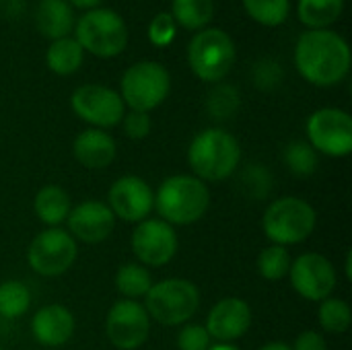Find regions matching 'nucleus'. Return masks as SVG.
Masks as SVG:
<instances>
[{"label":"nucleus","instance_id":"4","mask_svg":"<svg viewBox=\"0 0 352 350\" xmlns=\"http://www.w3.org/2000/svg\"><path fill=\"white\" fill-rule=\"evenodd\" d=\"M318 225V212L316 208L297 196H285L274 200L264 217H262V229L264 235L272 241V245H297L311 237Z\"/></svg>","mask_w":352,"mask_h":350},{"label":"nucleus","instance_id":"15","mask_svg":"<svg viewBox=\"0 0 352 350\" xmlns=\"http://www.w3.org/2000/svg\"><path fill=\"white\" fill-rule=\"evenodd\" d=\"M107 206L116 219L126 223H140L155 210V192L138 175H124L109 188Z\"/></svg>","mask_w":352,"mask_h":350},{"label":"nucleus","instance_id":"22","mask_svg":"<svg viewBox=\"0 0 352 350\" xmlns=\"http://www.w3.org/2000/svg\"><path fill=\"white\" fill-rule=\"evenodd\" d=\"M82 56H85V50L78 45L76 39L62 37V39L52 41V45L47 47L45 62H47V68L54 74L68 76V74H72V72H76L80 68Z\"/></svg>","mask_w":352,"mask_h":350},{"label":"nucleus","instance_id":"27","mask_svg":"<svg viewBox=\"0 0 352 350\" xmlns=\"http://www.w3.org/2000/svg\"><path fill=\"white\" fill-rule=\"evenodd\" d=\"M318 320H320V326L324 328V332H328V334H344L352 324L351 305L346 301H342V299L328 297V299H324L320 303Z\"/></svg>","mask_w":352,"mask_h":350},{"label":"nucleus","instance_id":"33","mask_svg":"<svg viewBox=\"0 0 352 350\" xmlns=\"http://www.w3.org/2000/svg\"><path fill=\"white\" fill-rule=\"evenodd\" d=\"M210 336L204 326L200 324H186L177 334V349L179 350H206L210 347Z\"/></svg>","mask_w":352,"mask_h":350},{"label":"nucleus","instance_id":"30","mask_svg":"<svg viewBox=\"0 0 352 350\" xmlns=\"http://www.w3.org/2000/svg\"><path fill=\"white\" fill-rule=\"evenodd\" d=\"M285 161L289 169L299 177H307L318 169V153L309 142L303 140H295L285 149Z\"/></svg>","mask_w":352,"mask_h":350},{"label":"nucleus","instance_id":"10","mask_svg":"<svg viewBox=\"0 0 352 350\" xmlns=\"http://www.w3.org/2000/svg\"><path fill=\"white\" fill-rule=\"evenodd\" d=\"M307 138L316 153L342 159L352 153V118L336 107H324L309 116Z\"/></svg>","mask_w":352,"mask_h":350},{"label":"nucleus","instance_id":"2","mask_svg":"<svg viewBox=\"0 0 352 350\" xmlns=\"http://www.w3.org/2000/svg\"><path fill=\"white\" fill-rule=\"evenodd\" d=\"M241 161V146L233 134L208 128L194 136L188 149V163L194 177L202 182H223L231 177Z\"/></svg>","mask_w":352,"mask_h":350},{"label":"nucleus","instance_id":"6","mask_svg":"<svg viewBox=\"0 0 352 350\" xmlns=\"http://www.w3.org/2000/svg\"><path fill=\"white\" fill-rule=\"evenodd\" d=\"M76 41L99 58H113L126 50L128 29L124 19L109 8H91L76 23Z\"/></svg>","mask_w":352,"mask_h":350},{"label":"nucleus","instance_id":"5","mask_svg":"<svg viewBox=\"0 0 352 350\" xmlns=\"http://www.w3.org/2000/svg\"><path fill=\"white\" fill-rule=\"evenodd\" d=\"M200 307V291L192 281L165 278L153 283L144 297V309L161 326H184Z\"/></svg>","mask_w":352,"mask_h":350},{"label":"nucleus","instance_id":"19","mask_svg":"<svg viewBox=\"0 0 352 350\" xmlns=\"http://www.w3.org/2000/svg\"><path fill=\"white\" fill-rule=\"evenodd\" d=\"M118 153L116 140L99 128L82 130L72 142L74 159L87 169H105L113 163Z\"/></svg>","mask_w":352,"mask_h":350},{"label":"nucleus","instance_id":"7","mask_svg":"<svg viewBox=\"0 0 352 350\" xmlns=\"http://www.w3.org/2000/svg\"><path fill=\"white\" fill-rule=\"evenodd\" d=\"M171 89V76L157 62H136L122 76V101L132 111H151L159 107Z\"/></svg>","mask_w":352,"mask_h":350},{"label":"nucleus","instance_id":"8","mask_svg":"<svg viewBox=\"0 0 352 350\" xmlns=\"http://www.w3.org/2000/svg\"><path fill=\"white\" fill-rule=\"evenodd\" d=\"M188 62L200 80L219 83L235 64V43L221 29H204L190 41Z\"/></svg>","mask_w":352,"mask_h":350},{"label":"nucleus","instance_id":"39","mask_svg":"<svg viewBox=\"0 0 352 350\" xmlns=\"http://www.w3.org/2000/svg\"><path fill=\"white\" fill-rule=\"evenodd\" d=\"M206 350H239V349H237V347H233V344H223V342H219V344L208 347Z\"/></svg>","mask_w":352,"mask_h":350},{"label":"nucleus","instance_id":"34","mask_svg":"<svg viewBox=\"0 0 352 350\" xmlns=\"http://www.w3.org/2000/svg\"><path fill=\"white\" fill-rule=\"evenodd\" d=\"M124 132L128 138L132 140H142L151 134V128H153V122H151V116L146 111H130V113H124Z\"/></svg>","mask_w":352,"mask_h":350},{"label":"nucleus","instance_id":"37","mask_svg":"<svg viewBox=\"0 0 352 350\" xmlns=\"http://www.w3.org/2000/svg\"><path fill=\"white\" fill-rule=\"evenodd\" d=\"M258 350H293L287 342H268L264 347H260Z\"/></svg>","mask_w":352,"mask_h":350},{"label":"nucleus","instance_id":"28","mask_svg":"<svg viewBox=\"0 0 352 350\" xmlns=\"http://www.w3.org/2000/svg\"><path fill=\"white\" fill-rule=\"evenodd\" d=\"M291 264H293L291 254L283 245H268L258 256V272H260V276L266 278V281H272V283L283 281L285 276H289Z\"/></svg>","mask_w":352,"mask_h":350},{"label":"nucleus","instance_id":"35","mask_svg":"<svg viewBox=\"0 0 352 350\" xmlns=\"http://www.w3.org/2000/svg\"><path fill=\"white\" fill-rule=\"evenodd\" d=\"M293 350H328L326 340L320 332L316 330H305L297 336L295 347H291Z\"/></svg>","mask_w":352,"mask_h":350},{"label":"nucleus","instance_id":"40","mask_svg":"<svg viewBox=\"0 0 352 350\" xmlns=\"http://www.w3.org/2000/svg\"><path fill=\"white\" fill-rule=\"evenodd\" d=\"M0 350H2V349H0Z\"/></svg>","mask_w":352,"mask_h":350},{"label":"nucleus","instance_id":"31","mask_svg":"<svg viewBox=\"0 0 352 350\" xmlns=\"http://www.w3.org/2000/svg\"><path fill=\"white\" fill-rule=\"evenodd\" d=\"M239 107V95L233 87L229 85H221L217 87L210 97H208V109L214 118L219 120H225V118H231Z\"/></svg>","mask_w":352,"mask_h":350},{"label":"nucleus","instance_id":"21","mask_svg":"<svg viewBox=\"0 0 352 350\" xmlns=\"http://www.w3.org/2000/svg\"><path fill=\"white\" fill-rule=\"evenodd\" d=\"M33 210L43 225L58 227L60 223H64L68 219V215L72 210V202H70V196L64 188L50 184V186H43L35 194Z\"/></svg>","mask_w":352,"mask_h":350},{"label":"nucleus","instance_id":"13","mask_svg":"<svg viewBox=\"0 0 352 350\" xmlns=\"http://www.w3.org/2000/svg\"><path fill=\"white\" fill-rule=\"evenodd\" d=\"M289 278L297 295L316 303H322L324 299L332 297L338 285V274L334 264L326 256L314 252L299 256L291 264Z\"/></svg>","mask_w":352,"mask_h":350},{"label":"nucleus","instance_id":"14","mask_svg":"<svg viewBox=\"0 0 352 350\" xmlns=\"http://www.w3.org/2000/svg\"><path fill=\"white\" fill-rule=\"evenodd\" d=\"M107 340L118 350L140 349L151 334V318L138 301L120 299L105 318Z\"/></svg>","mask_w":352,"mask_h":350},{"label":"nucleus","instance_id":"1","mask_svg":"<svg viewBox=\"0 0 352 350\" xmlns=\"http://www.w3.org/2000/svg\"><path fill=\"white\" fill-rule=\"evenodd\" d=\"M295 64L299 74L311 85L332 87L349 74L351 50L338 33L311 29L297 41Z\"/></svg>","mask_w":352,"mask_h":350},{"label":"nucleus","instance_id":"17","mask_svg":"<svg viewBox=\"0 0 352 350\" xmlns=\"http://www.w3.org/2000/svg\"><path fill=\"white\" fill-rule=\"evenodd\" d=\"M66 223L68 233L74 241L78 239L82 243H101L111 235L116 227V217L105 202L85 200L72 206Z\"/></svg>","mask_w":352,"mask_h":350},{"label":"nucleus","instance_id":"18","mask_svg":"<svg viewBox=\"0 0 352 350\" xmlns=\"http://www.w3.org/2000/svg\"><path fill=\"white\" fill-rule=\"evenodd\" d=\"M76 322L68 307L52 303L41 307L31 320V334L35 342L47 349L64 347L74 334Z\"/></svg>","mask_w":352,"mask_h":350},{"label":"nucleus","instance_id":"32","mask_svg":"<svg viewBox=\"0 0 352 350\" xmlns=\"http://www.w3.org/2000/svg\"><path fill=\"white\" fill-rule=\"evenodd\" d=\"M175 31H177V27H175L173 17L169 12H159L148 25V39H151L153 45L165 47V45H169L173 41Z\"/></svg>","mask_w":352,"mask_h":350},{"label":"nucleus","instance_id":"26","mask_svg":"<svg viewBox=\"0 0 352 350\" xmlns=\"http://www.w3.org/2000/svg\"><path fill=\"white\" fill-rule=\"evenodd\" d=\"M31 291L21 281H6L0 285V316L4 320H19L29 311Z\"/></svg>","mask_w":352,"mask_h":350},{"label":"nucleus","instance_id":"24","mask_svg":"<svg viewBox=\"0 0 352 350\" xmlns=\"http://www.w3.org/2000/svg\"><path fill=\"white\" fill-rule=\"evenodd\" d=\"M344 0H299V21L311 29H324L338 21L342 14Z\"/></svg>","mask_w":352,"mask_h":350},{"label":"nucleus","instance_id":"9","mask_svg":"<svg viewBox=\"0 0 352 350\" xmlns=\"http://www.w3.org/2000/svg\"><path fill=\"white\" fill-rule=\"evenodd\" d=\"M78 248L72 235L60 227H47L33 237L27 250V262L39 276L52 278L68 272L76 262Z\"/></svg>","mask_w":352,"mask_h":350},{"label":"nucleus","instance_id":"29","mask_svg":"<svg viewBox=\"0 0 352 350\" xmlns=\"http://www.w3.org/2000/svg\"><path fill=\"white\" fill-rule=\"evenodd\" d=\"M248 14L266 27H276L287 21L291 4L289 0H243Z\"/></svg>","mask_w":352,"mask_h":350},{"label":"nucleus","instance_id":"23","mask_svg":"<svg viewBox=\"0 0 352 350\" xmlns=\"http://www.w3.org/2000/svg\"><path fill=\"white\" fill-rule=\"evenodd\" d=\"M153 287V276L146 266L130 262L118 268L116 272V289L122 297L136 301L140 297H146V293Z\"/></svg>","mask_w":352,"mask_h":350},{"label":"nucleus","instance_id":"25","mask_svg":"<svg viewBox=\"0 0 352 350\" xmlns=\"http://www.w3.org/2000/svg\"><path fill=\"white\" fill-rule=\"evenodd\" d=\"M212 0H173L171 17L186 29H202L212 19Z\"/></svg>","mask_w":352,"mask_h":350},{"label":"nucleus","instance_id":"38","mask_svg":"<svg viewBox=\"0 0 352 350\" xmlns=\"http://www.w3.org/2000/svg\"><path fill=\"white\" fill-rule=\"evenodd\" d=\"M344 268H346V278L351 281V278H352V254H351V252L346 254V262H344Z\"/></svg>","mask_w":352,"mask_h":350},{"label":"nucleus","instance_id":"16","mask_svg":"<svg viewBox=\"0 0 352 350\" xmlns=\"http://www.w3.org/2000/svg\"><path fill=\"white\" fill-rule=\"evenodd\" d=\"M252 307L237 297H225L208 311L206 332L210 338L223 344H231L243 338L252 326Z\"/></svg>","mask_w":352,"mask_h":350},{"label":"nucleus","instance_id":"36","mask_svg":"<svg viewBox=\"0 0 352 350\" xmlns=\"http://www.w3.org/2000/svg\"><path fill=\"white\" fill-rule=\"evenodd\" d=\"M70 2H72L76 8H89V10H91V8H97L103 0H70Z\"/></svg>","mask_w":352,"mask_h":350},{"label":"nucleus","instance_id":"20","mask_svg":"<svg viewBox=\"0 0 352 350\" xmlns=\"http://www.w3.org/2000/svg\"><path fill=\"white\" fill-rule=\"evenodd\" d=\"M35 23L45 37L56 41L68 37L74 25V14L66 0H41L35 10Z\"/></svg>","mask_w":352,"mask_h":350},{"label":"nucleus","instance_id":"3","mask_svg":"<svg viewBox=\"0 0 352 350\" xmlns=\"http://www.w3.org/2000/svg\"><path fill=\"white\" fill-rule=\"evenodd\" d=\"M210 206L208 186L194 175H171L155 194V210L161 221L173 225L198 223Z\"/></svg>","mask_w":352,"mask_h":350},{"label":"nucleus","instance_id":"12","mask_svg":"<svg viewBox=\"0 0 352 350\" xmlns=\"http://www.w3.org/2000/svg\"><path fill=\"white\" fill-rule=\"evenodd\" d=\"M130 245L142 266L161 268L175 258L179 241L169 223L161 219H144L132 231Z\"/></svg>","mask_w":352,"mask_h":350},{"label":"nucleus","instance_id":"11","mask_svg":"<svg viewBox=\"0 0 352 350\" xmlns=\"http://www.w3.org/2000/svg\"><path fill=\"white\" fill-rule=\"evenodd\" d=\"M72 111L87 124L103 130L124 120L126 105L118 91L103 85H82L70 97Z\"/></svg>","mask_w":352,"mask_h":350}]
</instances>
